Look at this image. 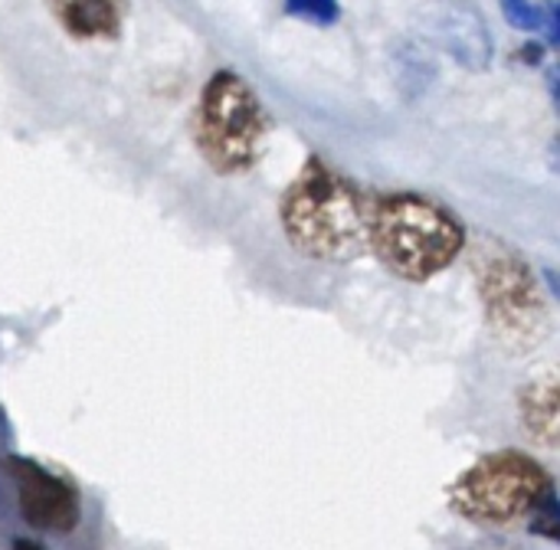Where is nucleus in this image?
<instances>
[{
    "label": "nucleus",
    "mask_w": 560,
    "mask_h": 550,
    "mask_svg": "<svg viewBox=\"0 0 560 550\" xmlns=\"http://www.w3.org/2000/svg\"><path fill=\"white\" fill-rule=\"evenodd\" d=\"M72 39H115L125 20V0H46Z\"/></svg>",
    "instance_id": "nucleus-7"
},
{
    "label": "nucleus",
    "mask_w": 560,
    "mask_h": 550,
    "mask_svg": "<svg viewBox=\"0 0 560 550\" xmlns=\"http://www.w3.org/2000/svg\"><path fill=\"white\" fill-rule=\"evenodd\" d=\"M502 13L522 33H545L548 3H535V0H502Z\"/></svg>",
    "instance_id": "nucleus-9"
},
{
    "label": "nucleus",
    "mask_w": 560,
    "mask_h": 550,
    "mask_svg": "<svg viewBox=\"0 0 560 550\" xmlns=\"http://www.w3.org/2000/svg\"><path fill=\"white\" fill-rule=\"evenodd\" d=\"M285 10L312 26H335L341 16L338 0H285Z\"/></svg>",
    "instance_id": "nucleus-10"
},
{
    "label": "nucleus",
    "mask_w": 560,
    "mask_h": 550,
    "mask_svg": "<svg viewBox=\"0 0 560 550\" xmlns=\"http://www.w3.org/2000/svg\"><path fill=\"white\" fill-rule=\"evenodd\" d=\"M555 492L551 472L522 449H499L472 463L450 485V508L463 522L502 528L532 515Z\"/></svg>",
    "instance_id": "nucleus-5"
},
{
    "label": "nucleus",
    "mask_w": 560,
    "mask_h": 550,
    "mask_svg": "<svg viewBox=\"0 0 560 550\" xmlns=\"http://www.w3.org/2000/svg\"><path fill=\"white\" fill-rule=\"evenodd\" d=\"M269 131L272 121L240 72L220 69L207 79L194 112V141L210 171L223 177L253 171L266 151Z\"/></svg>",
    "instance_id": "nucleus-3"
},
{
    "label": "nucleus",
    "mask_w": 560,
    "mask_h": 550,
    "mask_svg": "<svg viewBox=\"0 0 560 550\" xmlns=\"http://www.w3.org/2000/svg\"><path fill=\"white\" fill-rule=\"evenodd\" d=\"M466 223L440 200L394 190L374 194L368 253L404 282H430L466 253Z\"/></svg>",
    "instance_id": "nucleus-2"
},
{
    "label": "nucleus",
    "mask_w": 560,
    "mask_h": 550,
    "mask_svg": "<svg viewBox=\"0 0 560 550\" xmlns=\"http://www.w3.org/2000/svg\"><path fill=\"white\" fill-rule=\"evenodd\" d=\"M528 531L535 535V538H545V541H551V545H558L560 538V502H558V492H551L535 512H532V525H528Z\"/></svg>",
    "instance_id": "nucleus-11"
},
{
    "label": "nucleus",
    "mask_w": 560,
    "mask_h": 550,
    "mask_svg": "<svg viewBox=\"0 0 560 550\" xmlns=\"http://www.w3.org/2000/svg\"><path fill=\"white\" fill-rule=\"evenodd\" d=\"M476 282L486 321L509 354L525 358L548 341L551 305L528 259L509 246H486L476 253Z\"/></svg>",
    "instance_id": "nucleus-4"
},
{
    "label": "nucleus",
    "mask_w": 560,
    "mask_h": 550,
    "mask_svg": "<svg viewBox=\"0 0 560 550\" xmlns=\"http://www.w3.org/2000/svg\"><path fill=\"white\" fill-rule=\"evenodd\" d=\"M518 417L525 433L555 449L560 440V400H558V371L535 374L522 390H518Z\"/></svg>",
    "instance_id": "nucleus-8"
},
{
    "label": "nucleus",
    "mask_w": 560,
    "mask_h": 550,
    "mask_svg": "<svg viewBox=\"0 0 560 550\" xmlns=\"http://www.w3.org/2000/svg\"><path fill=\"white\" fill-rule=\"evenodd\" d=\"M371 207V190L322 157H308L279 200V223L292 253L341 266L368 256Z\"/></svg>",
    "instance_id": "nucleus-1"
},
{
    "label": "nucleus",
    "mask_w": 560,
    "mask_h": 550,
    "mask_svg": "<svg viewBox=\"0 0 560 550\" xmlns=\"http://www.w3.org/2000/svg\"><path fill=\"white\" fill-rule=\"evenodd\" d=\"M13 550H46L43 545L30 541V538H13Z\"/></svg>",
    "instance_id": "nucleus-12"
},
{
    "label": "nucleus",
    "mask_w": 560,
    "mask_h": 550,
    "mask_svg": "<svg viewBox=\"0 0 560 550\" xmlns=\"http://www.w3.org/2000/svg\"><path fill=\"white\" fill-rule=\"evenodd\" d=\"M3 472L10 476L16 489V505L30 528L46 531V535L75 531L82 518V499L69 479L56 476L52 469L26 456H7Z\"/></svg>",
    "instance_id": "nucleus-6"
}]
</instances>
